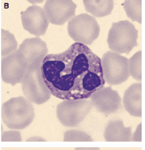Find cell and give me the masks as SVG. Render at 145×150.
Masks as SVG:
<instances>
[{
	"label": "cell",
	"instance_id": "7402d4cb",
	"mask_svg": "<svg viewBox=\"0 0 145 150\" xmlns=\"http://www.w3.org/2000/svg\"><path fill=\"white\" fill-rule=\"evenodd\" d=\"M26 142H46V140L41 137L33 136L26 140Z\"/></svg>",
	"mask_w": 145,
	"mask_h": 150
},
{
	"label": "cell",
	"instance_id": "277c9868",
	"mask_svg": "<svg viewBox=\"0 0 145 150\" xmlns=\"http://www.w3.org/2000/svg\"><path fill=\"white\" fill-rule=\"evenodd\" d=\"M68 31L69 36L75 42L91 45L99 37L100 27L94 17L87 13H81L69 21Z\"/></svg>",
	"mask_w": 145,
	"mask_h": 150
},
{
	"label": "cell",
	"instance_id": "d6986e66",
	"mask_svg": "<svg viewBox=\"0 0 145 150\" xmlns=\"http://www.w3.org/2000/svg\"><path fill=\"white\" fill-rule=\"evenodd\" d=\"M63 142H93V139L84 132L78 130H69L65 132Z\"/></svg>",
	"mask_w": 145,
	"mask_h": 150
},
{
	"label": "cell",
	"instance_id": "7c38bea8",
	"mask_svg": "<svg viewBox=\"0 0 145 150\" xmlns=\"http://www.w3.org/2000/svg\"><path fill=\"white\" fill-rule=\"evenodd\" d=\"M27 71L16 51L2 58L1 77L5 83L12 86L20 83Z\"/></svg>",
	"mask_w": 145,
	"mask_h": 150
},
{
	"label": "cell",
	"instance_id": "3957f363",
	"mask_svg": "<svg viewBox=\"0 0 145 150\" xmlns=\"http://www.w3.org/2000/svg\"><path fill=\"white\" fill-rule=\"evenodd\" d=\"M138 31L128 21L113 23L107 42L109 48L118 54L129 53L138 45Z\"/></svg>",
	"mask_w": 145,
	"mask_h": 150
},
{
	"label": "cell",
	"instance_id": "ac0fdd59",
	"mask_svg": "<svg viewBox=\"0 0 145 150\" xmlns=\"http://www.w3.org/2000/svg\"><path fill=\"white\" fill-rule=\"evenodd\" d=\"M130 74L138 81L142 80V51H138L129 60Z\"/></svg>",
	"mask_w": 145,
	"mask_h": 150
},
{
	"label": "cell",
	"instance_id": "e0dca14e",
	"mask_svg": "<svg viewBox=\"0 0 145 150\" xmlns=\"http://www.w3.org/2000/svg\"><path fill=\"white\" fill-rule=\"evenodd\" d=\"M124 8L128 18L142 23V1H125Z\"/></svg>",
	"mask_w": 145,
	"mask_h": 150
},
{
	"label": "cell",
	"instance_id": "44dd1931",
	"mask_svg": "<svg viewBox=\"0 0 145 150\" xmlns=\"http://www.w3.org/2000/svg\"><path fill=\"white\" fill-rule=\"evenodd\" d=\"M142 124L141 123L138 125L137 129L136 130L135 132L134 133L133 136L132 137L131 140L133 142H141L142 141Z\"/></svg>",
	"mask_w": 145,
	"mask_h": 150
},
{
	"label": "cell",
	"instance_id": "4fadbf2b",
	"mask_svg": "<svg viewBox=\"0 0 145 150\" xmlns=\"http://www.w3.org/2000/svg\"><path fill=\"white\" fill-rule=\"evenodd\" d=\"M142 83H135L125 91L123 104L125 110L135 117L142 116Z\"/></svg>",
	"mask_w": 145,
	"mask_h": 150
},
{
	"label": "cell",
	"instance_id": "8992f818",
	"mask_svg": "<svg viewBox=\"0 0 145 150\" xmlns=\"http://www.w3.org/2000/svg\"><path fill=\"white\" fill-rule=\"evenodd\" d=\"M92 107L91 101L87 99L63 100L57 105L56 115L62 125L74 127L82 122Z\"/></svg>",
	"mask_w": 145,
	"mask_h": 150
},
{
	"label": "cell",
	"instance_id": "ffe728a7",
	"mask_svg": "<svg viewBox=\"0 0 145 150\" xmlns=\"http://www.w3.org/2000/svg\"><path fill=\"white\" fill-rule=\"evenodd\" d=\"M22 136L19 132L9 130L3 132L1 135V141L5 142H22Z\"/></svg>",
	"mask_w": 145,
	"mask_h": 150
},
{
	"label": "cell",
	"instance_id": "52a82bcc",
	"mask_svg": "<svg viewBox=\"0 0 145 150\" xmlns=\"http://www.w3.org/2000/svg\"><path fill=\"white\" fill-rule=\"evenodd\" d=\"M16 52L22 63L30 70L41 68L48 50L46 42L40 38H30L25 39Z\"/></svg>",
	"mask_w": 145,
	"mask_h": 150
},
{
	"label": "cell",
	"instance_id": "5bb4252c",
	"mask_svg": "<svg viewBox=\"0 0 145 150\" xmlns=\"http://www.w3.org/2000/svg\"><path fill=\"white\" fill-rule=\"evenodd\" d=\"M104 137L106 142H131L132 139L131 127H126L122 120L109 121L105 127Z\"/></svg>",
	"mask_w": 145,
	"mask_h": 150
},
{
	"label": "cell",
	"instance_id": "9c48e42d",
	"mask_svg": "<svg viewBox=\"0 0 145 150\" xmlns=\"http://www.w3.org/2000/svg\"><path fill=\"white\" fill-rule=\"evenodd\" d=\"M77 5L70 0H49L45 2L44 11L48 22L63 25L75 15Z\"/></svg>",
	"mask_w": 145,
	"mask_h": 150
},
{
	"label": "cell",
	"instance_id": "ba28073f",
	"mask_svg": "<svg viewBox=\"0 0 145 150\" xmlns=\"http://www.w3.org/2000/svg\"><path fill=\"white\" fill-rule=\"evenodd\" d=\"M20 83L23 94L30 102L41 105L50 99L51 93L42 79L41 68L28 70Z\"/></svg>",
	"mask_w": 145,
	"mask_h": 150
},
{
	"label": "cell",
	"instance_id": "603a6c76",
	"mask_svg": "<svg viewBox=\"0 0 145 150\" xmlns=\"http://www.w3.org/2000/svg\"><path fill=\"white\" fill-rule=\"evenodd\" d=\"M74 150H101L98 147H77Z\"/></svg>",
	"mask_w": 145,
	"mask_h": 150
},
{
	"label": "cell",
	"instance_id": "8fae6325",
	"mask_svg": "<svg viewBox=\"0 0 145 150\" xmlns=\"http://www.w3.org/2000/svg\"><path fill=\"white\" fill-rule=\"evenodd\" d=\"M90 98L93 106L105 115L117 112L121 107V99L119 94L110 87H103L96 91Z\"/></svg>",
	"mask_w": 145,
	"mask_h": 150
},
{
	"label": "cell",
	"instance_id": "30bf717a",
	"mask_svg": "<svg viewBox=\"0 0 145 150\" xmlns=\"http://www.w3.org/2000/svg\"><path fill=\"white\" fill-rule=\"evenodd\" d=\"M21 19L24 29L37 37L46 33L49 22L44 9L40 6L32 5L22 12Z\"/></svg>",
	"mask_w": 145,
	"mask_h": 150
},
{
	"label": "cell",
	"instance_id": "6da1fadb",
	"mask_svg": "<svg viewBox=\"0 0 145 150\" xmlns=\"http://www.w3.org/2000/svg\"><path fill=\"white\" fill-rule=\"evenodd\" d=\"M41 71L51 94L61 100L88 99L105 84L101 59L78 42L62 53L47 55Z\"/></svg>",
	"mask_w": 145,
	"mask_h": 150
},
{
	"label": "cell",
	"instance_id": "2e32d148",
	"mask_svg": "<svg viewBox=\"0 0 145 150\" xmlns=\"http://www.w3.org/2000/svg\"><path fill=\"white\" fill-rule=\"evenodd\" d=\"M1 34V55L4 57L15 52L17 50L18 43L15 36L8 30L2 29Z\"/></svg>",
	"mask_w": 145,
	"mask_h": 150
},
{
	"label": "cell",
	"instance_id": "9a60e30c",
	"mask_svg": "<svg viewBox=\"0 0 145 150\" xmlns=\"http://www.w3.org/2000/svg\"><path fill=\"white\" fill-rule=\"evenodd\" d=\"M83 3L86 11L98 18L109 15L114 8L113 1L111 0H84Z\"/></svg>",
	"mask_w": 145,
	"mask_h": 150
},
{
	"label": "cell",
	"instance_id": "7a4b0ae2",
	"mask_svg": "<svg viewBox=\"0 0 145 150\" xmlns=\"http://www.w3.org/2000/svg\"><path fill=\"white\" fill-rule=\"evenodd\" d=\"M1 116L4 123L8 128L22 130L33 121L34 108L32 102L26 98L13 97L2 104Z\"/></svg>",
	"mask_w": 145,
	"mask_h": 150
},
{
	"label": "cell",
	"instance_id": "5b68a950",
	"mask_svg": "<svg viewBox=\"0 0 145 150\" xmlns=\"http://www.w3.org/2000/svg\"><path fill=\"white\" fill-rule=\"evenodd\" d=\"M101 65L104 80L110 85L120 84L130 76L128 59L117 52H106L101 59Z\"/></svg>",
	"mask_w": 145,
	"mask_h": 150
}]
</instances>
